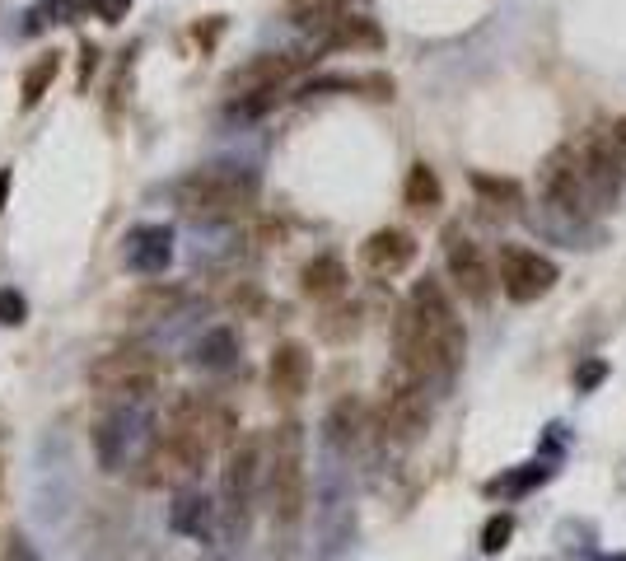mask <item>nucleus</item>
<instances>
[{"label":"nucleus","instance_id":"10","mask_svg":"<svg viewBox=\"0 0 626 561\" xmlns=\"http://www.w3.org/2000/svg\"><path fill=\"white\" fill-rule=\"evenodd\" d=\"M496 267H500V272H496L500 290H505L514 304L542 300V295L556 286V276H561V272H556V262L547 258V253H538V248H524V244H505V248H500Z\"/></svg>","mask_w":626,"mask_h":561},{"label":"nucleus","instance_id":"36","mask_svg":"<svg viewBox=\"0 0 626 561\" xmlns=\"http://www.w3.org/2000/svg\"><path fill=\"white\" fill-rule=\"evenodd\" d=\"M612 136H617V150H622V159H626V117L612 127Z\"/></svg>","mask_w":626,"mask_h":561},{"label":"nucleus","instance_id":"1","mask_svg":"<svg viewBox=\"0 0 626 561\" xmlns=\"http://www.w3.org/2000/svg\"><path fill=\"white\" fill-rule=\"evenodd\" d=\"M267 510L281 543H295L309 510V463H304V426L281 421L267 440Z\"/></svg>","mask_w":626,"mask_h":561},{"label":"nucleus","instance_id":"7","mask_svg":"<svg viewBox=\"0 0 626 561\" xmlns=\"http://www.w3.org/2000/svg\"><path fill=\"white\" fill-rule=\"evenodd\" d=\"M267 477V459H262V440L243 435L239 445L225 454V473H220V515H225L229 533L239 538L253 519L257 505V482Z\"/></svg>","mask_w":626,"mask_h":561},{"label":"nucleus","instance_id":"6","mask_svg":"<svg viewBox=\"0 0 626 561\" xmlns=\"http://www.w3.org/2000/svg\"><path fill=\"white\" fill-rule=\"evenodd\" d=\"M164 374H169V365H164L150 346L131 342V346H117V351L94 360V365H89V384H94L103 398L150 403V398L164 389Z\"/></svg>","mask_w":626,"mask_h":561},{"label":"nucleus","instance_id":"30","mask_svg":"<svg viewBox=\"0 0 626 561\" xmlns=\"http://www.w3.org/2000/svg\"><path fill=\"white\" fill-rule=\"evenodd\" d=\"M24 318H29V300H24L15 286H5L0 290V323H5V328H19Z\"/></svg>","mask_w":626,"mask_h":561},{"label":"nucleus","instance_id":"18","mask_svg":"<svg viewBox=\"0 0 626 561\" xmlns=\"http://www.w3.org/2000/svg\"><path fill=\"white\" fill-rule=\"evenodd\" d=\"M318 47H323V52H379V47H384V33L365 15H342L318 38Z\"/></svg>","mask_w":626,"mask_h":561},{"label":"nucleus","instance_id":"15","mask_svg":"<svg viewBox=\"0 0 626 561\" xmlns=\"http://www.w3.org/2000/svg\"><path fill=\"white\" fill-rule=\"evenodd\" d=\"M122 262L136 276H164V267L173 262V230L169 225H136V230H127Z\"/></svg>","mask_w":626,"mask_h":561},{"label":"nucleus","instance_id":"12","mask_svg":"<svg viewBox=\"0 0 626 561\" xmlns=\"http://www.w3.org/2000/svg\"><path fill=\"white\" fill-rule=\"evenodd\" d=\"M444 267L454 276V286L468 295L472 304H486L491 290H496V276H491V262H486L482 244L468 239L463 230H444Z\"/></svg>","mask_w":626,"mask_h":561},{"label":"nucleus","instance_id":"9","mask_svg":"<svg viewBox=\"0 0 626 561\" xmlns=\"http://www.w3.org/2000/svg\"><path fill=\"white\" fill-rule=\"evenodd\" d=\"M379 431L393 445H416L430 431V389L412 374H393L384 384V407H379Z\"/></svg>","mask_w":626,"mask_h":561},{"label":"nucleus","instance_id":"5","mask_svg":"<svg viewBox=\"0 0 626 561\" xmlns=\"http://www.w3.org/2000/svg\"><path fill=\"white\" fill-rule=\"evenodd\" d=\"M159 440V421L150 403H122L94 426V459L103 473H127L141 468L145 454Z\"/></svg>","mask_w":626,"mask_h":561},{"label":"nucleus","instance_id":"24","mask_svg":"<svg viewBox=\"0 0 626 561\" xmlns=\"http://www.w3.org/2000/svg\"><path fill=\"white\" fill-rule=\"evenodd\" d=\"M57 75H61V57H57V52L38 57L29 71H24V85H19V103H24V108H38V103L47 99V89H52V80H57Z\"/></svg>","mask_w":626,"mask_h":561},{"label":"nucleus","instance_id":"33","mask_svg":"<svg viewBox=\"0 0 626 561\" xmlns=\"http://www.w3.org/2000/svg\"><path fill=\"white\" fill-rule=\"evenodd\" d=\"M10 561H38L29 552V543H24V538H10Z\"/></svg>","mask_w":626,"mask_h":561},{"label":"nucleus","instance_id":"13","mask_svg":"<svg viewBox=\"0 0 626 561\" xmlns=\"http://www.w3.org/2000/svg\"><path fill=\"white\" fill-rule=\"evenodd\" d=\"M309 57H295V52H262V57L243 61L225 75V94L229 99H243V94H262V89H285V80L295 71H304Z\"/></svg>","mask_w":626,"mask_h":561},{"label":"nucleus","instance_id":"22","mask_svg":"<svg viewBox=\"0 0 626 561\" xmlns=\"http://www.w3.org/2000/svg\"><path fill=\"white\" fill-rule=\"evenodd\" d=\"M290 24L304 33H313V38H323V33L337 24V19L346 15V0H290Z\"/></svg>","mask_w":626,"mask_h":561},{"label":"nucleus","instance_id":"31","mask_svg":"<svg viewBox=\"0 0 626 561\" xmlns=\"http://www.w3.org/2000/svg\"><path fill=\"white\" fill-rule=\"evenodd\" d=\"M603 379H608V365H603V360H589V365H580V370H575V389L589 393V389H598Z\"/></svg>","mask_w":626,"mask_h":561},{"label":"nucleus","instance_id":"2","mask_svg":"<svg viewBox=\"0 0 626 561\" xmlns=\"http://www.w3.org/2000/svg\"><path fill=\"white\" fill-rule=\"evenodd\" d=\"M257 192H262V178H257L248 164H201V169H192L187 178H178L173 202L192 220L229 225V220L253 211Z\"/></svg>","mask_w":626,"mask_h":561},{"label":"nucleus","instance_id":"26","mask_svg":"<svg viewBox=\"0 0 626 561\" xmlns=\"http://www.w3.org/2000/svg\"><path fill=\"white\" fill-rule=\"evenodd\" d=\"M178 300H183L178 290L150 286V290H145V295H136V300H131L127 309H131V314H136V318H164V314H169V309H173V304H178Z\"/></svg>","mask_w":626,"mask_h":561},{"label":"nucleus","instance_id":"8","mask_svg":"<svg viewBox=\"0 0 626 561\" xmlns=\"http://www.w3.org/2000/svg\"><path fill=\"white\" fill-rule=\"evenodd\" d=\"M538 183H542V206H547L552 216H561L566 225H584V216L598 206L594 192H589V178H584V169H580L575 145H561V150L547 155Z\"/></svg>","mask_w":626,"mask_h":561},{"label":"nucleus","instance_id":"32","mask_svg":"<svg viewBox=\"0 0 626 561\" xmlns=\"http://www.w3.org/2000/svg\"><path fill=\"white\" fill-rule=\"evenodd\" d=\"M127 10H131V0H94V15H99L103 24H117Z\"/></svg>","mask_w":626,"mask_h":561},{"label":"nucleus","instance_id":"20","mask_svg":"<svg viewBox=\"0 0 626 561\" xmlns=\"http://www.w3.org/2000/svg\"><path fill=\"white\" fill-rule=\"evenodd\" d=\"M346 262L337 258V253H318V258L304 262V272H299V286H304V295L309 300H337L346 290Z\"/></svg>","mask_w":626,"mask_h":561},{"label":"nucleus","instance_id":"21","mask_svg":"<svg viewBox=\"0 0 626 561\" xmlns=\"http://www.w3.org/2000/svg\"><path fill=\"white\" fill-rule=\"evenodd\" d=\"M360 431H365V407L356 398H342L332 403L328 421H323V440H328L332 454H351L360 445Z\"/></svg>","mask_w":626,"mask_h":561},{"label":"nucleus","instance_id":"11","mask_svg":"<svg viewBox=\"0 0 626 561\" xmlns=\"http://www.w3.org/2000/svg\"><path fill=\"white\" fill-rule=\"evenodd\" d=\"M575 155H580V169L589 178V192H594L598 211H608L617 202V192H622V169H626L622 150H617V136L612 131H589L575 145Z\"/></svg>","mask_w":626,"mask_h":561},{"label":"nucleus","instance_id":"14","mask_svg":"<svg viewBox=\"0 0 626 561\" xmlns=\"http://www.w3.org/2000/svg\"><path fill=\"white\" fill-rule=\"evenodd\" d=\"M169 529L183 533V538H192V543H215V533H220V505H215L201 487L173 491Z\"/></svg>","mask_w":626,"mask_h":561},{"label":"nucleus","instance_id":"17","mask_svg":"<svg viewBox=\"0 0 626 561\" xmlns=\"http://www.w3.org/2000/svg\"><path fill=\"white\" fill-rule=\"evenodd\" d=\"M360 262H365L374 276H398L402 267L416 262V239L407 230H374L370 239L360 244Z\"/></svg>","mask_w":626,"mask_h":561},{"label":"nucleus","instance_id":"19","mask_svg":"<svg viewBox=\"0 0 626 561\" xmlns=\"http://www.w3.org/2000/svg\"><path fill=\"white\" fill-rule=\"evenodd\" d=\"M192 365L206 374H225L239 365V332L234 328H211L201 332L197 342H192Z\"/></svg>","mask_w":626,"mask_h":561},{"label":"nucleus","instance_id":"16","mask_svg":"<svg viewBox=\"0 0 626 561\" xmlns=\"http://www.w3.org/2000/svg\"><path fill=\"white\" fill-rule=\"evenodd\" d=\"M309 379H313V360H309V351H304L299 342H281L276 351H271L267 384H271L276 398H285V403L304 398V393H309Z\"/></svg>","mask_w":626,"mask_h":561},{"label":"nucleus","instance_id":"23","mask_svg":"<svg viewBox=\"0 0 626 561\" xmlns=\"http://www.w3.org/2000/svg\"><path fill=\"white\" fill-rule=\"evenodd\" d=\"M402 202L412 211H435L444 202V187H440V173L430 164H412L407 169V183H402Z\"/></svg>","mask_w":626,"mask_h":561},{"label":"nucleus","instance_id":"35","mask_svg":"<svg viewBox=\"0 0 626 561\" xmlns=\"http://www.w3.org/2000/svg\"><path fill=\"white\" fill-rule=\"evenodd\" d=\"M10 183H15L10 169H0V211H5V202H10Z\"/></svg>","mask_w":626,"mask_h":561},{"label":"nucleus","instance_id":"28","mask_svg":"<svg viewBox=\"0 0 626 561\" xmlns=\"http://www.w3.org/2000/svg\"><path fill=\"white\" fill-rule=\"evenodd\" d=\"M552 473V468H542V463H524L519 473H505L491 482V491H505V496H519V491H533L542 482V477Z\"/></svg>","mask_w":626,"mask_h":561},{"label":"nucleus","instance_id":"25","mask_svg":"<svg viewBox=\"0 0 626 561\" xmlns=\"http://www.w3.org/2000/svg\"><path fill=\"white\" fill-rule=\"evenodd\" d=\"M281 103V89H262V94H243V99H229V117L234 122H257L267 117L271 108Z\"/></svg>","mask_w":626,"mask_h":561},{"label":"nucleus","instance_id":"4","mask_svg":"<svg viewBox=\"0 0 626 561\" xmlns=\"http://www.w3.org/2000/svg\"><path fill=\"white\" fill-rule=\"evenodd\" d=\"M407 304H412L416 323H421L430 351H435V365H440V389H449V384L458 379V370H463V351H468L463 318L454 314V304H449V295H444V286L435 281V276H421V281L412 286V295H407Z\"/></svg>","mask_w":626,"mask_h":561},{"label":"nucleus","instance_id":"27","mask_svg":"<svg viewBox=\"0 0 626 561\" xmlns=\"http://www.w3.org/2000/svg\"><path fill=\"white\" fill-rule=\"evenodd\" d=\"M472 187L482 192L486 202L519 206V183H514V178H491V173H472Z\"/></svg>","mask_w":626,"mask_h":561},{"label":"nucleus","instance_id":"29","mask_svg":"<svg viewBox=\"0 0 626 561\" xmlns=\"http://www.w3.org/2000/svg\"><path fill=\"white\" fill-rule=\"evenodd\" d=\"M510 538H514V515H510V510H500V515L486 519V529H482V547H486V552H505Z\"/></svg>","mask_w":626,"mask_h":561},{"label":"nucleus","instance_id":"34","mask_svg":"<svg viewBox=\"0 0 626 561\" xmlns=\"http://www.w3.org/2000/svg\"><path fill=\"white\" fill-rule=\"evenodd\" d=\"M80 57H85V66H80V80H89V71H94V61H99V47H94V43H85V52H80Z\"/></svg>","mask_w":626,"mask_h":561},{"label":"nucleus","instance_id":"3","mask_svg":"<svg viewBox=\"0 0 626 561\" xmlns=\"http://www.w3.org/2000/svg\"><path fill=\"white\" fill-rule=\"evenodd\" d=\"M229 435H234V417H229V407L211 403V398H201V393H183L178 403L169 407V417L159 426V440H169L178 454L206 468L215 459V449L225 445Z\"/></svg>","mask_w":626,"mask_h":561}]
</instances>
